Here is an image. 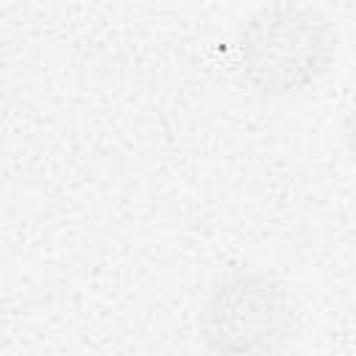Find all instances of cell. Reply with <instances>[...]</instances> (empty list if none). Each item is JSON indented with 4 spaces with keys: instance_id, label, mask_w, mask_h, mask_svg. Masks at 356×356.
Returning a JSON list of instances; mask_svg holds the SVG:
<instances>
[{
    "instance_id": "1",
    "label": "cell",
    "mask_w": 356,
    "mask_h": 356,
    "mask_svg": "<svg viewBox=\"0 0 356 356\" xmlns=\"http://www.w3.org/2000/svg\"><path fill=\"white\" fill-rule=\"evenodd\" d=\"M334 53L325 17L306 6H264L239 33L236 70L253 92L278 97L314 83Z\"/></svg>"
},
{
    "instance_id": "2",
    "label": "cell",
    "mask_w": 356,
    "mask_h": 356,
    "mask_svg": "<svg viewBox=\"0 0 356 356\" xmlns=\"http://www.w3.org/2000/svg\"><path fill=\"white\" fill-rule=\"evenodd\" d=\"M295 328L286 286L256 267L225 273L206 295L197 317L203 345L214 356H273Z\"/></svg>"
}]
</instances>
